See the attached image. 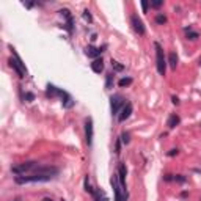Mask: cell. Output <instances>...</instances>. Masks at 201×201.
I'll list each match as a JSON object with an SVG mask.
<instances>
[{"label": "cell", "mask_w": 201, "mask_h": 201, "mask_svg": "<svg viewBox=\"0 0 201 201\" xmlns=\"http://www.w3.org/2000/svg\"><path fill=\"white\" fill-rule=\"evenodd\" d=\"M185 33H187V39H190V41H195V39H198V33H196V31H193L189 27V29H185Z\"/></svg>", "instance_id": "ac0fdd59"}, {"label": "cell", "mask_w": 201, "mask_h": 201, "mask_svg": "<svg viewBox=\"0 0 201 201\" xmlns=\"http://www.w3.org/2000/svg\"><path fill=\"white\" fill-rule=\"evenodd\" d=\"M156 22L157 24H160V25H163L167 22V16H163V14H157L156 16Z\"/></svg>", "instance_id": "603a6c76"}, {"label": "cell", "mask_w": 201, "mask_h": 201, "mask_svg": "<svg viewBox=\"0 0 201 201\" xmlns=\"http://www.w3.org/2000/svg\"><path fill=\"white\" fill-rule=\"evenodd\" d=\"M105 88L107 90L113 88V74H107L105 76Z\"/></svg>", "instance_id": "44dd1931"}, {"label": "cell", "mask_w": 201, "mask_h": 201, "mask_svg": "<svg viewBox=\"0 0 201 201\" xmlns=\"http://www.w3.org/2000/svg\"><path fill=\"white\" fill-rule=\"evenodd\" d=\"M154 47H156V65H157V72L160 76H165V71H167V60H165V55H163V49L159 43H154Z\"/></svg>", "instance_id": "277c9868"}, {"label": "cell", "mask_w": 201, "mask_h": 201, "mask_svg": "<svg viewBox=\"0 0 201 201\" xmlns=\"http://www.w3.org/2000/svg\"><path fill=\"white\" fill-rule=\"evenodd\" d=\"M24 99L27 101V102H31V101L35 99V94H33V93H25V96H24Z\"/></svg>", "instance_id": "484cf974"}, {"label": "cell", "mask_w": 201, "mask_h": 201, "mask_svg": "<svg viewBox=\"0 0 201 201\" xmlns=\"http://www.w3.org/2000/svg\"><path fill=\"white\" fill-rule=\"evenodd\" d=\"M43 201H52V200H50V198H44Z\"/></svg>", "instance_id": "e575fe53"}, {"label": "cell", "mask_w": 201, "mask_h": 201, "mask_svg": "<svg viewBox=\"0 0 201 201\" xmlns=\"http://www.w3.org/2000/svg\"><path fill=\"white\" fill-rule=\"evenodd\" d=\"M85 190L88 192V193H91V195H94V190L91 189V185H90V181H88V176L85 177Z\"/></svg>", "instance_id": "cb8c5ba5"}, {"label": "cell", "mask_w": 201, "mask_h": 201, "mask_svg": "<svg viewBox=\"0 0 201 201\" xmlns=\"http://www.w3.org/2000/svg\"><path fill=\"white\" fill-rule=\"evenodd\" d=\"M120 151H121V138H118L116 143H115V153L120 154Z\"/></svg>", "instance_id": "83f0119b"}, {"label": "cell", "mask_w": 201, "mask_h": 201, "mask_svg": "<svg viewBox=\"0 0 201 201\" xmlns=\"http://www.w3.org/2000/svg\"><path fill=\"white\" fill-rule=\"evenodd\" d=\"M175 181H177V182H185V177L182 176V175H176L175 177H173Z\"/></svg>", "instance_id": "f1b7e54d"}, {"label": "cell", "mask_w": 201, "mask_h": 201, "mask_svg": "<svg viewBox=\"0 0 201 201\" xmlns=\"http://www.w3.org/2000/svg\"><path fill=\"white\" fill-rule=\"evenodd\" d=\"M91 69H93V72H96V74H101V72L104 71L102 58H96V60H93V63H91Z\"/></svg>", "instance_id": "4fadbf2b"}, {"label": "cell", "mask_w": 201, "mask_h": 201, "mask_svg": "<svg viewBox=\"0 0 201 201\" xmlns=\"http://www.w3.org/2000/svg\"><path fill=\"white\" fill-rule=\"evenodd\" d=\"M200 65H201V60H200Z\"/></svg>", "instance_id": "d590c367"}, {"label": "cell", "mask_w": 201, "mask_h": 201, "mask_svg": "<svg viewBox=\"0 0 201 201\" xmlns=\"http://www.w3.org/2000/svg\"><path fill=\"white\" fill-rule=\"evenodd\" d=\"M55 179V175H44V173H31V175L16 176V184H31V182H47Z\"/></svg>", "instance_id": "6da1fadb"}, {"label": "cell", "mask_w": 201, "mask_h": 201, "mask_svg": "<svg viewBox=\"0 0 201 201\" xmlns=\"http://www.w3.org/2000/svg\"><path fill=\"white\" fill-rule=\"evenodd\" d=\"M179 123H181V118L177 115H171L170 118H168V127H170V129H175Z\"/></svg>", "instance_id": "9a60e30c"}, {"label": "cell", "mask_w": 201, "mask_h": 201, "mask_svg": "<svg viewBox=\"0 0 201 201\" xmlns=\"http://www.w3.org/2000/svg\"><path fill=\"white\" fill-rule=\"evenodd\" d=\"M168 65L171 66V69H176V66H177V55H176V52H170V55H168Z\"/></svg>", "instance_id": "2e32d148"}, {"label": "cell", "mask_w": 201, "mask_h": 201, "mask_svg": "<svg viewBox=\"0 0 201 201\" xmlns=\"http://www.w3.org/2000/svg\"><path fill=\"white\" fill-rule=\"evenodd\" d=\"M118 179H120V182H121V185L123 187H126V175H127V170H126V165L124 163H120L118 165Z\"/></svg>", "instance_id": "7c38bea8"}, {"label": "cell", "mask_w": 201, "mask_h": 201, "mask_svg": "<svg viewBox=\"0 0 201 201\" xmlns=\"http://www.w3.org/2000/svg\"><path fill=\"white\" fill-rule=\"evenodd\" d=\"M162 5H163L162 0H154V2H151V6H153V8H159V6H162Z\"/></svg>", "instance_id": "4316f807"}, {"label": "cell", "mask_w": 201, "mask_h": 201, "mask_svg": "<svg viewBox=\"0 0 201 201\" xmlns=\"http://www.w3.org/2000/svg\"><path fill=\"white\" fill-rule=\"evenodd\" d=\"M60 13L66 17V21H68V31H69V33H72V16H71V13L68 11V10H61Z\"/></svg>", "instance_id": "5bb4252c"}, {"label": "cell", "mask_w": 201, "mask_h": 201, "mask_svg": "<svg viewBox=\"0 0 201 201\" xmlns=\"http://www.w3.org/2000/svg\"><path fill=\"white\" fill-rule=\"evenodd\" d=\"M46 94H47V98H53V96H61V98H63V96H65L66 93H65V91H61L60 88H57V86L55 85H47V90H46Z\"/></svg>", "instance_id": "30bf717a"}, {"label": "cell", "mask_w": 201, "mask_h": 201, "mask_svg": "<svg viewBox=\"0 0 201 201\" xmlns=\"http://www.w3.org/2000/svg\"><path fill=\"white\" fill-rule=\"evenodd\" d=\"M130 83H132V79H130V77H123V79L118 82V85H120L121 88H124V86H129Z\"/></svg>", "instance_id": "ffe728a7"}, {"label": "cell", "mask_w": 201, "mask_h": 201, "mask_svg": "<svg viewBox=\"0 0 201 201\" xmlns=\"http://www.w3.org/2000/svg\"><path fill=\"white\" fill-rule=\"evenodd\" d=\"M61 99H65V101H63V107H65V108H71L72 105H74V101H72V98H71L68 93L63 96Z\"/></svg>", "instance_id": "e0dca14e"}, {"label": "cell", "mask_w": 201, "mask_h": 201, "mask_svg": "<svg viewBox=\"0 0 201 201\" xmlns=\"http://www.w3.org/2000/svg\"><path fill=\"white\" fill-rule=\"evenodd\" d=\"M124 105H126V102H124V99H123L121 94H115V96H112V98H110L112 115H118V113H120V108L124 107Z\"/></svg>", "instance_id": "5b68a950"}, {"label": "cell", "mask_w": 201, "mask_h": 201, "mask_svg": "<svg viewBox=\"0 0 201 201\" xmlns=\"http://www.w3.org/2000/svg\"><path fill=\"white\" fill-rule=\"evenodd\" d=\"M130 22H132V27H134V30L137 31L138 35H145V25H143V22H141V19L137 14H134L130 17Z\"/></svg>", "instance_id": "ba28073f"}, {"label": "cell", "mask_w": 201, "mask_h": 201, "mask_svg": "<svg viewBox=\"0 0 201 201\" xmlns=\"http://www.w3.org/2000/svg\"><path fill=\"white\" fill-rule=\"evenodd\" d=\"M132 108H134V107H132V104H130V102H126V105L121 108V113L118 115V120H120L121 123H123V121H126L127 118H129V116L132 115Z\"/></svg>", "instance_id": "9c48e42d"}, {"label": "cell", "mask_w": 201, "mask_h": 201, "mask_svg": "<svg viewBox=\"0 0 201 201\" xmlns=\"http://www.w3.org/2000/svg\"><path fill=\"white\" fill-rule=\"evenodd\" d=\"M104 52V47H99V49H96V47H93V46H88V47L85 49V53L88 55L90 58H99L101 57V53Z\"/></svg>", "instance_id": "8fae6325"}, {"label": "cell", "mask_w": 201, "mask_h": 201, "mask_svg": "<svg viewBox=\"0 0 201 201\" xmlns=\"http://www.w3.org/2000/svg\"><path fill=\"white\" fill-rule=\"evenodd\" d=\"M94 201H107V196L104 195L102 190H98L94 192Z\"/></svg>", "instance_id": "d6986e66"}, {"label": "cell", "mask_w": 201, "mask_h": 201, "mask_svg": "<svg viewBox=\"0 0 201 201\" xmlns=\"http://www.w3.org/2000/svg\"><path fill=\"white\" fill-rule=\"evenodd\" d=\"M141 8H143V11L146 13V11H148V3H146V2H141Z\"/></svg>", "instance_id": "1f68e13d"}, {"label": "cell", "mask_w": 201, "mask_h": 201, "mask_svg": "<svg viewBox=\"0 0 201 201\" xmlns=\"http://www.w3.org/2000/svg\"><path fill=\"white\" fill-rule=\"evenodd\" d=\"M83 17H85V19H88L90 22L93 21V17H91V14H90V11H88V10H85V11H83Z\"/></svg>", "instance_id": "f546056e"}, {"label": "cell", "mask_w": 201, "mask_h": 201, "mask_svg": "<svg viewBox=\"0 0 201 201\" xmlns=\"http://www.w3.org/2000/svg\"><path fill=\"white\" fill-rule=\"evenodd\" d=\"M85 141L88 146L93 145V120L91 118H86L85 121Z\"/></svg>", "instance_id": "52a82bcc"}, {"label": "cell", "mask_w": 201, "mask_h": 201, "mask_svg": "<svg viewBox=\"0 0 201 201\" xmlns=\"http://www.w3.org/2000/svg\"><path fill=\"white\" fill-rule=\"evenodd\" d=\"M173 179V175H167L165 176V181H171Z\"/></svg>", "instance_id": "836d02e7"}, {"label": "cell", "mask_w": 201, "mask_h": 201, "mask_svg": "<svg viewBox=\"0 0 201 201\" xmlns=\"http://www.w3.org/2000/svg\"><path fill=\"white\" fill-rule=\"evenodd\" d=\"M10 66L17 72V76L21 77V79H24L25 74H27V71H25V68H24V63L21 61V58L19 57H16V58H11L10 60Z\"/></svg>", "instance_id": "8992f818"}, {"label": "cell", "mask_w": 201, "mask_h": 201, "mask_svg": "<svg viewBox=\"0 0 201 201\" xmlns=\"http://www.w3.org/2000/svg\"><path fill=\"white\" fill-rule=\"evenodd\" d=\"M16 201H21V200H16Z\"/></svg>", "instance_id": "8d00e7d4"}, {"label": "cell", "mask_w": 201, "mask_h": 201, "mask_svg": "<svg viewBox=\"0 0 201 201\" xmlns=\"http://www.w3.org/2000/svg\"><path fill=\"white\" fill-rule=\"evenodd\" d=\"M112 66L115 68L116 71H123V69H124V66H123V65H120V63H118V61H115V60H112Z\"/></svg>", "instance_id": "d4e9b609"}, {"label": "cell", "mask_w": 201, "mask_h": 201, "mask_svg": "<svg viewBox=\"0 0 201 201\" xmlns=\"http://www.w3.org/2000/svg\"><path fill=\"white\" fill-rule=\"evenodd\" d=\"M171 99H173V104H175V105H177V104H179V99H177L176 96H173Z\"/></svg>", "instance_id": "d6a6232c"}, {"label": "cell", "mask_w": 201, "mask_h": 201, "mask_svg": "<svg viewBox=\"0 0 201 201\" xmlns=\"http://www.w3.org/2000/svg\"><path fill=\"white\" fill-rule=\"evenodd\" d=\"M177 153H179V151H177V149H171L170 153H168V156H171V157H173V156H176Z\"/></svg>", "instance_id": "4dcf8cb0"}, {"label": "cell", "mask_w": 201, "mask_h": 201, "mask_svg": "<svg viewBox=\"0 0 201 201\" xmlns=\"http://www.w3.org/2000/svg\"><path fill=\"white\" fill-rule=\"evenodd\" d=\"M41 165L38 162H24V163H19V165H16V167H13L11 168V171L14 173V175L17 176H22V175H27V173H35L36 170H38Z\"/></svg>", "instance_id": "7a4b0ae2"}, {"label": "cell", "mask_w": 201, "mask_h": 201, "mask_svg": "<svg viewBox=\"0 0 201 201\" xmlns=\"http://www.w3.org/2000/svg\"><path fill=\"white\" fill-rule=\"evenodd\" d=\"M121 141L124 145H129L130 143V134H129V132H123V134H121Z\"/></svg>", "instance_id": "7402d4cb"}, {"label": "cell", "mask_w": 201, "mask_h": 201, "mask_svg": "<svg viewBox=\"0 0 201 201\" xmlns=\"http://www.w3.org/2000/svg\"><path fill=\"white\" fill-rule=\"evenodd\" d=\"M110 182H112L113 190H115V201H126V200H127L126 187H123V185H121V182H120V179H118V175H116V173L112 176Z\"/></svg>", "instance_id": "3957f363"}]
</instances>
